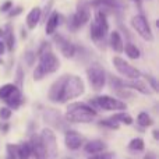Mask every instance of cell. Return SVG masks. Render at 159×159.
Wrapping results in <instances>:
<instances>
[{
    "label": "cell",
    "instance_id": "cell-1",
    "mask_svg": "<svg viewBox=\"0 0 159 159\" xmlns=\"http://www.w3.org/2000/svg\"><path fill=\"white\" fill-rule=\"evenodd\" d=\"M84 82L80 77H77V75H63V84H61L59 102L64 103L70 99L77 98L84 92Z\"/></svg>",
    "mask_w": 159,
    "mask_h": 159
},
{
    "label": "cell",
    "instance_id": "cell-2",
    "mask_svg": "<svg viewBox=\"0 0 159 159\" xmlns=\"http://www.w3.org/2000/svg\"><path fill=\"white\" fill-rule=\"evenodd\" d=\"M96 116V110L85 103H71L67 107V120L73 123H89Z\"/></svg>",
    "mask_w": 159,
    "mask_h": 159
},
{
    "label": "cell",
    "instance_id": "cell-3",
    "mask_svg": "<svg viewBox=\"0 0 159 159\" xmlns=\"http://www.w3.org/2000/svg\"><path fill=\"white\" fill-rule=\"evenodd\" d=\"M41 143L42 147H43L46 159H56V157H57V147H56L55 133L50 129H45L41 134Z\"/></svg>",
    "mask_w": 159,
    "mask_h": 159
},
{
    "label": "cell",
    "instance_id": "cell-4",
    "mask_svg": "<svg viewBox=\"0 0 159 159\" xmlns=\"http://www.w3.org/2000/svg\"><path fill=\"white\" fill-rule=\"evenodd\" d=\"M107 30H109V24H107L106 16H105L103 11H98L95 17V22L91 27V36H92L93 41H99V39L105 38Z\"/></svg>",
    "mask_w": 159,
    "mask_h": 159
},
{
    "label": "cell",
    "instance_id": "cell-5",
    "mask_svg": "<svg viewBox=\"0 0 159 159\" xmlns=\"http://www.w3.org/2000/svg\"><path fill=\"white\" fill-rule=\"evenodd\" d=\"M87 75L89 80V84L92 87L93 91L99 92L101 89H103L105 84H106V74H105L103 69H101L99 66H92L87 70Z\"/></svg>",
    "mask_w": 159,
    "mask_h": 159
},
{
    "label": "cell",
    "instance_id": "cell-6",
    "mask_svg": "<svg viewBox=\"0 0 159 159\" xmlns=\"http://www.w3.org/2000/svg\"><path fill=\"white\" fill-rule=\"evenodd\" d=\"M131 25L145 41H152V39H154V35H152V32H151V28H149L148 22H147V20L144 16L138 14V16L133 17Z\"/></svg>",
    "mask_w": 159,
    "mask_h": 159
},
{
    "label": "cell",
    "instance_id": "cell-7",
    "mask_svg": "<svg viewBox=\"0 0 159 159\" xmlns=\"http://www.w3.org/2000/svg\"><path fill=\"white\" fill-rule=\"evenodd\" d=\"M113 64H115V67L117 69V71L120 73V74L126 75L127 78H130V80L140 78V75H141L140 70L130 66V64L127 63V61H124L121 57H113Z\"/></svg>",
    "mask_w": 159,
    "mask_h": 159
},
{
    "label": "cell",
    "instance_id": "cell-8",
    "mask_svg": "<svg viewBox=\"0 0 159 159\" xmlns=\"http://www.w3.org/2000/svg\"><path fill=\"white\" fill-rule=\"evenodd\" d=\"M39 63H41V66L43 67V70H45L46 74H49V73H55L56 70L59 69V66H60L57 57H56L50 50H48L46 53H43L42 56H39Z\"/></svg>",
    "mask_w": 159,
    "mask_h": 159
},
{
    "label": "cell",
    "instance_id": "cell-9",
    "mask_svg": "<svg viewBox=\"0 0 159 159\" xmlns=\"http://www.w3.org/2000/svg\"><path fill=\"white\" fill-rule=\"evenodd\" d=\"M95 102L103 110H124L126 109V103L124 102L115 99V98H110V96H99V98H96Z\"/></svg>",
    "mask_w": 159,
    "mask_h": 159
},
{
    "label": "cell",
    "instance_id": "cell-10",
    "mask_svg": "<svg viewBox=\"0 0 159 159\" xmlns=\"http://www.w3.org/2000/svg\"><path fill=\"white\" fill-rule=\"evenodd\" d=\"M89 17H91V13H89V8L87 7L85 4L80 6L77 13L73 16L71 18V30H77V28L85 25L88 21H89Z\"/></svg>",
    "mask_w": 159,
    "mask_h": 159
},
{
    "label": "cell",
    "instance_id": "cell-11",
    "mask_svg": "<svg viewBox=\"0 0 159 159\" xmlns=\"http://www.w3.org/2000/svg\"><path fill=\"white\" fill-rule=\"evenodd\" d=\"M55 42H56V45H57L59 50L61 52V55H63L64 57L70 59V57H73V56H74V53H75V48L73 46V45L70 43L69 41H66V39H64L63 36L56 35V36H55Z\"/></svg>",
    "mask_w": 159,
    "mask_h": 159
},
{
    "label": "cell",
    "instance_id": "cell-12",
    "mask_svg": "<svg viewBox=\"0 0 159 159\" xmlns=\"http://www.w3.org/2000/svg\"><path fill=\"white\" fill-rule=\"evenodd\" d=\"M64 143H66V147L71 151H75L81 147L82 144V137L78 134L77 131H73V130H69L66 133V137H64Z\"/></svg>",
    "mask_w": 159,
    "mask_h": 159
},
{
    "label": "cell",
    "instance_id": "cell-13",
    "mask_svg": "<svg viewBox=\"0 0 159 159\" xmlns=\"http://www.w3.org/2000/svg\"><path fill=\"white\" fill-rule=\"evenodd\" d=\"M30 147H31V154L34 155V158L35 159H46L43 147H42V143H41V137L34 135V137L31 138Z\"/></svg>",
    "mask_w": 159,
    "mask_h": 159
},
{
    "label": "cell",
    "instance_id": "cell-14",
    "mask_svg": "<svg viewBox=\"0 0 159 159\" xmlns=\"http://www.w3.org/2000/svg\"><path fill=\"white\" fill-rule=\"evenodd\" d=\"M39 20H41V8L39 7H34L32 10L28 13L27 16V25L30 30H34V28L38 25Z\"/></svg>",
    "mask_w": 159,
    "mask_h": 159
},
{
    "label": "cell",
    "instance_id": "cell-15",
    "mask_svg": "<svg viewBox=\"0 0 159 159\" xmlns=\"http://www.w3.org/2000/svg\"><path fill=\"white\" fill-rule=\"evenodd\" d=\"M106 149V144L102 143L99 140H93L91 143H88L87 145L84 147V151L87 154H98V152H102Z\"/></svg>",
    "mask_w": 159,
    "mask_h": 159
},
{
    "label": "cell",
    "instance_id": "cell-16",
    "mask_svg": "<svg viewBox=\"0 0 159 159\" xmlns=\"http://www.w3.org/2000/svg\"><path fill=\"white\" fill-rule=\"evenodd\" d=\"M110 46H112V49L115 50V52L117 53H121L123 52V41H121V36L119 32H112L110 34Z\"/></svg>",
    "mask_w": 159,
    "mask_h": 159
},
{
    "label": "cell",
    "instance_id": "cell-17",
    "mask_svg": "<svg viewBox=\"0 0 159 159\" xmlns=\"http://www.w3.org/2000/svg\"><path fill=\"white\" fill-rule=\"evenodd\" d=\"M61 84H63V77L59 78L55 84L50 87L49 91V99L53 102H59V96H60V91H61Z\"/></svg>",
    "mask_w": 159,
    "mask_h": 159
},
{
    "label": "cell",
    "instance_id": "cell-18",
    "mask_svg": "<svg viewBox=\"0 0 159 159\" xmlns=\"http://www.w3.org/2000/svg\"><path fill=\"white\" fill-rule=\"evenodd\" d=\"M57 25H59V14L55 11V13H52V16L48 18V22H46V34L48 35L55 34Z\"/></svg>",
    "mask_w": 159,
    "mask_h": 159
},
{
    "label": "cell",
    "instance_id": "cell-19",
    "mask_svg": "<svg viewBox=\"0 0 159 159\" xmlns=\"http://www.w3.org/2000/svg\"><path fill=\"white\" fill-rule=\"evenodd\" d=\"M6 102H7L10 106H13V107H17L20 103H21V92H20V89L18 88H14V91L10 93V95L7 96V98L4 99Z\"/></svg>",
    "mask_w": 159,
    "mask_h": 159
},
{
    "label": "cell",
    "instance_id": "cell-20",
    "mask_svg": "<svg viewBox=\"0 0 159 159\" xmlns=\"http://www.w3.org/2000/svg\"><path fill=\"white\" fill-rule=\"evenodd\" d=\"M124 87L134 88V89L140 91V92H143V93H149V88L147 87V84H144L143 81H138V78H137V81H135V80H133L131 82H126V84H124Z\"/></svg>",
    "mask_w": 159,
    "mask_h": 159
},
{
    "label": "cell",
    "instance_id": "cell-21",
    "mask_svg": "<svg viewBox=\"0 0 159 159\" xmlns=\"http://www.w3.org/2000/svg\"><path fill=\"white\" fill-rule=\"evenodd\" d=\"M17 154H18V159H30V157H31L30 143H24L17 147Z\"/></svg>",
    "mask_w": 159,
    "mask_h": 159
},
{
    "label": "cell",
    "instance_id": "cell-22",
    "mask_svg": "<svg viewBox=\"0 0 159 159\" xmlns=\"http://www.w3.org/2000/svg\"><path fill=\"white\" fill-rule=\"evenodd\" d=\"M123 52H126V55L129 56L130 59H138L140 57V50H138V48L133 43H127L126 48H123Z\"/></svg>",
    "mask_w": 159,
    "mask_h": 159
},
{
    "label": "cell",
    "instance_id": "cell-23",
    "mask_svg": "<svg viewBox=\"0 0 159 159\" xmlns=\"http://www.w3.org/2000/svg\"><path fill=\"white\" fill-rule=\"evenodd\" d=\"M137 121H138V124H140V126H143V127H148V126H151V124H152L151 117H149V115H148V113H145V112H141L140 115H138Z\"/></svg>",
    "mask_w": 159,
    "mask_h": 159
},
{
    "label": "cell",
    "instance_id": "cell-24",
    "mask_svg": "<svg viewBox=\"0 0 159 159\" xmlns=\"http://www.w3.org/2000/svg\"><path fill=\"white\" fill-rule=\"evenodd\" d=\"M91 6H93V7H99V6H105V7H116L117 3H116V0H93V2H91Z\"/></svg>",
    "mask_w": 159,
    "mask_h": 159
},
{
    "label": "cell",
    "instance_id": "cell-25",
    "mask_svg": "<svg viewBox=\"0 0 159 159\" xmlns=\"http://www.w3.org/2000/svg\"><path fill=\"white\" fill-rule=\"evenodd\" d=\"M112 119H115L116 121H121L124 124H131L133 123V117L127 113H117V115L112 116Z\"/></svg>",
    "mask_w": 159,
    "mask_h": 159
},
{
    "label": "cell",
    "instance_id": "cell-26",
    "mask_svg": "<svg viewBox=\"0 0 159 159\" xmlns=\"http://www.w3.org/2000/svg\"><path fill=\"white\" fill-rule=\"evenodd\" d=\"M14 88H16V85H14V84H6V85H3V87L0 88V99H6L14 91Z\"/></svg>",
    "mask_w": 159,
    "mask_h": 159
},
{
    "label": "cell",
    "instance_id": "cell-27",
    "mask_svg": "<svg viewBox=\"0 0 159 159\" xmlns=\"http://www.w3.org/2000/svg\"><path fill=\"white\" fill-rule=\"evenodd\" d=\"M129 148L133 151H143L144 149V141L141 138H134L131 140V143L129 144Z\"/></svg>",
    "mask_w": 159,
    "mask_h": 159
},
{
    "label": "cell",
    "instance_id": "cell-28",
    "mask_svg": "<svg viewBox=\"0 0 159 159\" xmlns=\"http://www.w3.org/2000/svg\"><path fill=\"white\" fill-rule=\"evenodd\" d=\"M99 126H103V127H109V129H119V121H116L115 119L110 117L109 120H101L99 121Z\"/></svg>",
    "mask_w": 159,
    "mask_h": 159
},
{
    "label": "cell",
    "instance_id": "cell-29",
    "mask_svg": "<svg viewBox=\"0 0 159 159\" xmlns=\"http://www.w3.org/2000/svg\"><path fill=\"white\" fill-rule=\"evenodd\" d=\"M46 75V73H45V70H43V67L41 66V63L36 66V69L34 70V80L35 81H39V80H42Z\"/></svg>",
    "mask_w": 159,
    "mask_h": 159
},
{
    "label": "cell",
    "instance_id": "cell-30",
    "mask_svg": "<svg viewBox=\"0 0 159 159\" xmlns=\"http://www.w3.org/2000/svg\"><path fill=\"white\" fill-rule=\"evenodd\" d=\"M7 159H18V154H17V147L13 144L7 145Z\"/></svg>",
    "mask_w": 159,
    "mask_h": 159
},
{
    "label": "cell",
    "instance_id": "cell-31",
    "mask_svg": "<svg viewBox=\"0 0 159 159\" xmlns=\"http://www.w3.org/2000/svg\"><path fill=\"white\" fill-rule=\"evenodd\" d=\"M11 117V110L8 107H2L0 109V119L2 120H8Z\"/></svg>",
    "mask_w": 159,
    "mask_h": 159
},
{
    "label": "cell",
    "instance_id": "cell-32",
    "mask_svg": "<svg viewBox=\"0 0 159 159\" xmlns=\"http://www.w3.org/2000/svg\"><path fill=\"white\" fill-rule=\"evenodd\" d=\"M113 155L112 154H107V152H98V154H95V155H92V157H89L88 159H110Z\"/></svg>",
    "mask_w": 159,
    "mask_h": 159
},
{
    "label": "cell",
    "instance_id": "cell-33",
    "mask_svg": "<svg viewBox=\"0 0 159 159\" xmlns=\"http://www.w3.org/2000/svg\"><path fill=\"white\" fill-rule=\"evenodd\" d=\"M7 48L8 50H11L14 48V36L10 31V27H7Z\"/></svg>",
    "mask_w": 159,
    "mask_h": 159
},
{
    "label": "cell",
    "instance_id": "cell-34",
    "mask_svg": "<svg viewBox=\"0 0 159 159\" xmlns=\"http://www.w3.org/2000/svg\"><path fill=\"white\" fill-rule=\"evenodd\" d=\"M49 48H50V45L48 43V42H45V43H42V46L39 48V50H38V56H42L43 53H46L48 50H49Z\"/></svg>",
    "mask_w": 159,
    "mask_h": 159
},
{
    "label": "cell",
    "instance_id": "cell-35",
    "mask_svg": "<svg viewBox=\"0 0 159 159\" xmlns=\"http://www.w3.org/2000/svg\"><path fill=\"white\" fill-rule=\"evenodd\" d=\"M147 80L149 81V84H151V87L154 88V91H158V85H157V81H155V78H152L151 75H147Z\"/></svg>",
    "mask_w": 159,
    "mask_h": 159
},
{
    "label": "cell",
    "instance_id": "cell-36",
    "mask_svg": "<svg viewBox=\"0 0 159 159\" xmlns=\"http://www.w3.org/2000/svg\"><path fill=\"white\" fill-rule=\"evenodd\" d=\"M11 6H13V3H11V2H6L4 4L0 7V11H7V10H10Z\"/></svg>",
    "mask_w": 159,
    "mask_h": 159
},
{
    "label": "cell",
    "instance_id": "cell-37",
    "mask_svg": "<svg viewBox=\"0 0 159 159\" xmlns=\"http://www.w3.org/2000/svg\"><path fill=\"white\" fill-rule=\"evenodd\" d=\"M21 11H22V8H21V7L16 8V10H13V11H11V13H10V17H14V16H17V14H20V13H21Z\"/></svg>",
    "mask_w": 159,
    "mask_h": 159
},
{
    "label": "cell",
    "instance_id": "cell-38",
    "mask_svg": "<svg viewBox=\"0 0 159 159\" xmlns=\"http://www.w3.org/2000/svg\"><path fill=\"white\" fill-rule=\"evenodd\" d=\"M144 159H157V158H155V155L152 154V152H148V154L144 157Z\"/></svg>",
    "mask_w": 159,
    "mask_h": 159
},
{
    "label": "cell",
    "instance_id": "cell-39",
    "mask_svg": "<svg viewBox=\"0 0 159 159\" xmlns=\"http://www.w3.org/2000/svg\"><path fill=\"white\" fill-rule=\"evenodd\" d=\"M4 52H6V46H4V43L0 41V55H3Z\"/></svg>",
    "mask_w": 159,
    "mask_h": 159
},
{
    "label": "cell",
    "instance_id": "cell-40",
    "mask_svg": "<svg viewBox=\"0 0 159 159\" xmlns=\"http://www.w3.org/2000/svg\"><path fill=\"white\" fill-rule=\"evenodd\" d=\"M0 130H2V131H7V130H8V124H0Z\"/></svg>",
    "mask_w": 159,
    "mask_h": 159
},
{
    "label": "cell",
    "instance_id": "cell-41",
    "mask_svg": "<svg viewBox=\"0 0 159 159\" xmlns=\"http://www.w3.org/2000/svg\"><path fill=\"white\" fill-rule=\"evenodd\" d=\"M154 137H155V140H158V131H154Z\"/></svg>",
    "mask_w": 159,
    "mask_h": 159
}]
</instances>
